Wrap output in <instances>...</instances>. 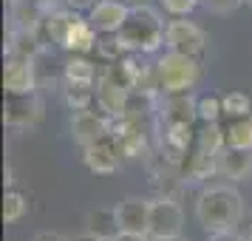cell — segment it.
<instances>
[{"mask_svg":"<svg viewBox=\"0 0 252 241\" xmlns=\"http://www.w3.org/2000/svg\"><path fill=\"white\" fill-rule=\"evenodd\" d=\"M195 218L204 227V233L235 230L241 224V218H244V196L229 184L207 187L195 202Z\"/></svg>","mask_w":252,"mask_h":241,"instance_id":"cell-1","label":"cell"},{"mask_svg":"<svg viewBox=\"0 0 252 241\" xmlns=\"http://www.w3.org/2000/svg\"><path fill=\"white\" fill-rule=\"evenodd\" d=\"M164 29L167 26L161 23V17L156 9H150L145 3H133L127 9V17L122 29L116 32V40L125 51H142V54H150L164 43Z\"/></svg>","mask_w":252,"mask_h":241,"instance_id":"cell-2","label":"cell"},{"mask_svg":"<svg viewBox=\"0 0 252 241\" xmlns=\"http://www.w3.org/2000/svg\"><path fill=\"white\" fill-rule=\"evenodd\" d=\"M153 71H156V85H159V94H164V97L190 91L195 82L201 80V66H198V57L179 54V51H167V54L156 63V69H153Z\"/></svg>","mask_w":252,"mask_h":241,"instance_id":"cell-3","label":"cell"},{"mask_svg":"<svg viewBox=\"0 0 252 241\" xmlns=\"http://www.w3.org/2000/svg\"><path fill=\"white\" fill-rule=\"evenodd\" d=\"M148 236L153 241H176L184 236V213L173 199H156V202H150Z\"/></svg>","mask_w":252,"mask_h":241,"instance_id":"cell-4","label":"cell"},{"mask_svg":"<svg viewBox=\"0 0 252 241\" xmlns=\"http://www.w3.org/2000/svg\"><path fill=\"white\" fill-rule=\"evenodd\" d=\"M71 137L74 142L80 145V148H88L94 142H99V139L111 137V131H114V119L105 114V111H74L71 116Z\"/></svg>","mask_w":252,"mask_h":241,"instance_id":"cell-5","label":"cell"},{"mask_svg":"<svg viewBox=\"0 0 252 241\" xmlns=\"http://www.w3.org/2000/svg\"><path fill=\"white\" fill-rule=\"evenodd\" d=\"M164 46L179 54L201 57L207 48V34L190 20H170L164 29Z\"/></svg>","mask_w":252,"mask_h":241,"instance_id":"cell-6","label":"cell"},{"mask_svg":"<svg viewBox=\"0 0 252 241\" xmlns=\"http://www.w3.org/2000/svg\"><path fill=\"white\" fill-rule=\"evenodd\" d=\"M43 116V100L37 91L29 94H6L3 103V122L9 128H32Z\"/></svg>","mask_w":252,"mask_h":241,"instance_id":"cell-7","label":"cell"},{"mask_svg":"<svg viewBox=\"0 0 252 241\" xmlns=\"http://www.w3.org/2000/svg\"><path fill=\"white\" fill-rule=\"evenodd\" d=\"M122 148H119V142L114 137H105L99 142H94L88 148H82V162H85V168L96 176H111V173L119 171V165H122Z\"/></svg>","mask_w":252,"mask_h":241,"instance_id":"cell-8","label":"cell"},{"mask_svg":"<svg viewBox=\"0 0 252 241\" xmlns=\"http://www.w3.org/2000/svg\"><path fill=\"white\" fill-rule=\"evenodd\" d=\"M3 88H6V94H29V91H34L37 88L34 57L9 54L6 69H3Z\"/></svg>","mask_w":252,"mask_h":241,"instance_id":"cell-9","label":"cell"},{"mask_svg":"<svg viewBox=\"0 0 252 241\" xmlns=\"http://www.w3.org/2000/svg\"><path fill=\"white\" fill-rule=\"evenodd\" d=\"M125 17H127L125 0H96L91 6V12H88V20L99 34H116L125 23Z\"/></svg>","mask_w":252,"mask_h":241,"instance_id":"cell-10","label":"cell"},{"mask_svg":"<svg viewBox=\"0 0 252 241\" xmlns=\"http://www.w3.org/2000/svg\"><path fill=\"white\" fill-rule=\"evenodd\" d=\"M130 97H133L130 88H125V85H119V82H114V80L99 77V85H96V105H99V111H105L111 119H119V116L127 114Z\"/></svg>","mask_w":252,"mask_h":241,"instance_id":"cell-11","label":"cell"},{"mask_svg":"<svg viewBox=\"0 0 252 241\" xmlns=\"http://www.w3.org/2000/svg\"><path fill=\"white\" fill-rule=\"evenodd\" d=\"M119 233H148L150 202L148 199H125L114 207Z\"/></svg>","mask_w":252,"mask_h":241,"instance_id":"cell-12","label":"cell"},{"mask_svg":"<svg viewBox=\"0 0 252 241\" xmlns=\"http://www.w3.org/2000/svg\"><path fill=\"white\" fill-rule=\"evenodd\" d=\"M111 137L119 142V148L125 156H139V153H145V145H148V139H145V131L139 125L136 116H119L114 119V131H111Z\"/></svg>","mask_w":252,"mask_h":241,"instance_id":"cell-13","label":"cell"},{"mask_svg":"<svg viewBox=\"0 0 252 241\" xmlns=\"http://www.w3.org/2000/svg\"><path fill=\"white\" fill-rule=\"evenodd\" d=\"M218 173H221L224 179H232V182L247 179L252 173V150L224 145L221 153H218Z\"/></svg>","mask_w":252,"mask_h":241,"instance_id":"cell-14","label":"cell"},{"mask_svg":"<svg viewBox=\"0 0 252 241\" xmlns=\"http://www.w3.org/2000/svg\"><path fill=\"white\" fill-rule=\"evenodd\" d=\"M195 142V128L193 122H170L164 128V150L170 162H182V156L190 153Z\"/></svg>","mask_w":252,"mask_h":241,"instance_id":"cell-15","label":"cell"},{"mask_svg":"<svg viewBox=\"0 0 252 241\" xmlns=\"http://www.w3.org/2000/svg\"><path fill=\"white\" fill-rule=\"evenodd\" d=\"M96 29L91 26V20H82V17H71L68 32L63 37V48H68L74 54H88L91 48H96Z\"/></svg>","mask_w":252,"mask_h":241,"instance_id":"cell-16","label":"cell"},{"mask_svg":"<svg viewBox=\"0 0 252 241\" xmlns=\"http://www.w3.org/2000/svg\"><path fill=\"white\" fill-rule=\"evenodd\" d=\"M161 119L170 125V122H195L198 119V100L190 97V91L184 94H170L167 103L161 108Z\"/></svg>","mask_w":252,"mask_h":241,"instance_id":"cell-17","label":"cell"},{"mask_svg":"<svg viewBox=\"0 0 252 241\" xmlns=\"http://www.w3.org/2000/svg\"><path fill=\"white\" fill-rule=\"evenodd\" d=\"M224 145H227L224 142V128H218V122H204L195 131V142L190 150H198V153H207V156H218Z\"/></svg>","mask_w":252,"mask_h":241,"instance_id":"cell-18","label":"cell"},{"mask_svg":"<svg viewBox=\"0 0 252 241\" xmlns=\"http://www.w3.org/2000/svg\"><path fill=\"white\" fill-rule=\"evenodd\" d=\"M63 97H65V105L71 111H88L91 103L96 100V88L91 82H65Z\"/></svg>","mask_w":252,"mask_h":241,"instance_id":"cell-19","label":"cell"},{"mask_svg":"<svg viewBox=\"0 0 252 241\" xmlns=\"http://www.w3.org/2000/svg\"><path fill=\"white\" fill-rule=\"evenodd\" d=\"M224 142H227L229 148H247V150H252V116L229 119V125L224 128Z\"/></svg>","mask_w":252,"mask_h":241,"instance_id":"cell-20","label":"cell"},{"mask_svg":"<svg viewBox=\"0 0 252 241\" xmlns=\"http://www.w3.org/2000/svg\"><path fill=\"white\" fill-rule=\"evenodd\" d=\"M85 233H94V236H99V239H116V233H119V224H116V213L114 210H96L88 216V230Z\"/></svg>","mask_w":252,"mask_h":241,"instance_id":"cell-21","label":"cell"},{"mask_svg":"<svg viewBox=\"0 0 252 241\" xmlns=\"http://www.w3.org/2000/svg\"><path fill=\"white\" fill-rule=\"evenodd\" d=\"M65 82H96V69L85 57H71L65 63Z\"/></svg>","mask_w":252,"mask_h":241,"instance_id":"cell-22","label":"cell"},{"mask_svg":"<svg viewBox=\"0 0 252 241\" xmlns=\"http://www.w3.org/2000/svg\"><path fill=\"white\" fill-rule=\"evenodd\" d=\"M221 103H224V114L229 119H238V116H250L252 111V103L247 94H238V91H229L221 97Z\"/></svg>","mask_w":252,"mask_h":241,"instance_id":"cell-23","label":"cell"},{"mask_svg":"<svg viewBox=\"0 0 252 241\" xmlns=\"http://www.w3.org/2000/svg\"><path fill=\"white\" fill-rule=\"evenodd\" d=\"M26 210H29V205H26V199L20 193L9 190V193L3 196V221H6V224L20 221V218L26 216Z\"/></svg>","mask_w":252,"mask_h":241,"instance_id":"cell-24","label":"cell"},{"mask_svg":"<svg viewBox=\"0 0 252 241\" xmlns=\"http://www.w3.org/2000/svg\"><path fill=\"white\" fill-rule=\"evenodd\" d=\"M224 114V103H221V97L216 94H204V97H198V119L201 122H218Z\"/></svg>","mask_w":252,"mask_h":241,"instance_id":"cell-25","label":"cell"},{"mask_svg":"<svg viewBox=\"0 0 252 241\" xmlns=\"http://www.w3.org/2000/svg\"><path fill=\"white\" fill-rule=\"evenodd\" d=\"M96 51H99L108 63H114V60H119L122 54H125V48L119 46L116 34H105V40H99V43H96Z\"/></svg>","mask_w":252,"mask_h":241,"instance_id":"cell-26","label":"cell"},{"mask_svg":"<svg viewBox=\"0 0 252 241\" xmlns=\"http://www.w3.org/2000/svg\"><path fill=\"white\" fill-rule=\"evenodd\" d=\"M198 3H201V0H161L164 12L173 14V17H184V14H190Z\"/></svg>","mask_w":252,"mask_h":241,"instance_id":"cell-27","label":"cell"},{"mask_svg":"<svg viewBox=\"0 0 252 241\" xmlns=\"http://www.w3.org/2000/svg\"><path fill=\"white\" fill-rule=\"evenodd\" d=\"M207 6L213 9V12H218V14H227V12H232V9H238L244 0H204Z\"/></svg>","mask_w":252,"mask_h":241,"instance_id":"cell-28","label":"cell"},{"mask_svg":"<svg viewBox=\"0 0 252 241\" xmlns=\"http://www.w3.org/2000/svg\"><path fill=\"white\" fill-rule=\"evenodd\" d=\"M207 241H247V239H241L235 230H227V233H207Z\"/></svg>","mask_w":252,"mask_h":241,"instance_id":"cell-29","label":"cell"},{"mask_svg":"<svg viewBox=\"0 0 252 241\" xmlns=\"http://www.w3.org/2000/svg\"><path fill=\"white\" fill-rule=\"evenodd\" d=\"M114 241H153L148 233H116Z\"/></svg>","mask_w":252,"mask_h":241,"instance_id":"cell-30","label":"cell"},{"mask_svg":"<svg viewBox=\"0 0 252 241\" xmlns=\"http://www.w3.org/2000/svg\"><path fill=\"white\" fill-rule=\"evenodd\" d=\"M34 241H68L65 236H60V233H37Z\"/></svg>","mask_w":252,"mask_h":241,"instance_id":"cell-31","label":"cell"},{"mask_svg":"<svg viewBox=\"0 0 252 241\" xmlns=\"http://www.w3.org/2000/svg\"><path fill=\"white\" fill-rule=\"evenodd\" d=\"M125 3H139V0H125Z\"/></svg>","mask_w":252,"mask_h":241,"instance_id":"cell-32","label":"cell"},{"mask_svg":"<svg viewBox=\"0 0 252 241\" xmlns=\"http://www.w3.org/2000/svg\"><path fill=\"white\" fill-rule=\"evenodd\" d=\"M244 3H247V6H252V0H244Z\"/></svg>","mask_w":252,"mask_h":241,"instance_id":"cell-33","label":"cell"},{"mask_svg":"<svg viewBox=\"0 0 252 241\" xmlns=\"http://www.w3.org/2000/svg\"><path fill=\"white\" fill-rule=\"evenodd\" d=\"M250 241H252V239H250Z\"/></svg>","mask_w":252,"mask_h":241,"instance_id":"cell-34","label":"cell"}]
</instances>
